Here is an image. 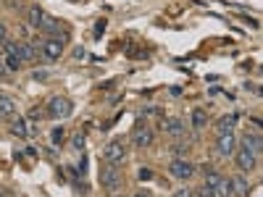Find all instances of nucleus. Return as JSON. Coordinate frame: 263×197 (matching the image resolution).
<instances>
[{
    "label": "nucleus",
    "instance_id": "nucleus-1",
    "mask_svg": "<svg viewBox=\"0 0 263 197\" xmlns=\"http://www.w3.org/2000/svg\"><path fill=\"white\" fill-rule=\"evenodd\" d=\"M234 163H237V168L242 174H250V171H256V168H258V155L250 153L248 147H237V150H234Z\"/></svg>",
    "mask_w": 263,
    "mask_h": 197
},
{
    "label": "nucleus",
    "instance_id": "nucleus-2",
    "mask_svg": "<svg viewBox=\"0 0 263 197\" xmlns=\"http://www.w3.org/2000/svg\"><path fill=\"white\" fill-rule=\"evenodd\" d=\"M48 113L53 118H69L74 113V102L69 98H58V95H55V98L48 100Z\"/></svg>",
    "mask_w": 263,
    "mask_h": 197
},
{
    "label": "nucleus",
    "instance_id": "nucleus-3",
    "mask_svg": "<svg viewBox=\"0 0 263 197\" xmlns=\"http://www.w3.org/2000/svg\"><path fill=\"white\" fill-rule=\"evenodd\" d=\"M63 42H66V37H50V40H42L40 42V48H42V58L45 61H58L61 58V53H63Z\"/></svg>",
    "mask_w": 263,
    "mask_h": 197
},
{
    "label": "nucleus",
    "instance_id": "nucleus-4",
    "mask_svg": "<svg viewBox=\"0 0 263 197\" xmlns=\"http://www.w3.org/2000/svg\"><path fill=\"white\" fill-rule=\"evenodd\" d=\"M127 158V145L121 142V139H114V142H108L106 150H103V161L106 163H121Z\"/></svg>",
    "mask_w": 263,
    "mask_h": 197
},
{
    "label": "nucleus",
    "instance_id": "nucleus-5",
    "mask_svg": "<svg viewBox=\"0 0 263 197\" xmlns=\"http://www.w3.org/2000/svg\"><path fill=\"white\" fill-rule=\"evenodd\" d=\"M168 171H171L174 179H179V182H187L190 176L195 174V166L187 161V158H174L171 163H168Z\"/></svg>",
    "mask_w": 263,
    "mask_h": 197
},
{
    "label": "nucleus",
    "instance_id": "nucleus-6",
    "mask_svg": "<svg viewBox=\"0 0 263 197\" xmlns=\"http://www.w3.org/2000/svg\"><path fill=\"white\" fill-rule=\"evenodd\" d=\"M100 184L106 187V190H119L121 187V171L114 163H106L100 168Z\"/></svg>",
    "mask_w": 263,
    "mask_h": 197
},
{
    "label": "nucleus",
    "instance_id": "nucleus-7",
    "mask_svg": "<svg viewBox=\"0 0 263 197\" xmlns=\"http://www.w3.org/2000/svg\"><path fill=\"white\" fill-rule=\"evenodd\" d=\"M153 139H155L153 129L145 126L142 121H139V124L134 126V131H132V142H134L137 147H150V145H153Z\"/></svg>",
    "mask_w": 263,
    "mask_h": 197
},
{
    "label": "nucleus",
    "instance_id": "nucleus-8",
    "mask_svg": "<svg viewBox=\"0 0 263 197\" xmlns=\"http://www.w3.org/2000/svg\"><path fill=\"white\" fill-rule=\"evenodd\" d=\"M216 150H219V155H234V150H237V137H234V131L219 134V139H216Z\"/></svg>",
    "mask_w": 263,
    "mask_h": 197
},
{
    "label": "nucleus",
    "instance_id": "nucleus-9",
    "mask_svg": "<svg viewBox=\"0 0 263 197\" xmlns=\"http://www.w3.org/2000/svg\"><path fill=\"white\" fill-rule=\"evenodd\" d=\"M229 184H232V197H248L250 195V184H248V179L242 174L240 176H232Z\"/></svg>",
    "mask_w": 263,
    "mask_h": 197
},
{
    "label": "nucleus",
    "instance_id": "nucleus-10",
    "mask_svg": "<svg viewBox=\"0 0 263 197\" xmlns=\"http://www.w3.org/2000/svg\"><path fill=\"white\" fill-rule=\"evenodd\" d=\"M13 116H16V100L0 95V118H13Z\"/></svg>",
    "mask_w": 263,
    "mask_h": 197
},
{
    "label": "nucleus",
    "instance_id": "nucleus-11",
    "mask_svg": "<svg viewBox=\"0 0 263 197\" xmlns=\"http://www.w3.org/2000/svg\"><path fill=\"white\" fill-rule=\"evenodd\" d=\"M161 126H163V131H166V134H171V137H179V134H184V121H182V118H166Z\"/></svg>",
    "mask_w": 263,
    "mask_h": 197
},
{
    "label": "nucleus",
    "instance_id": "nucleus-12",
    "mask_svg": "<svg viewBox=\"0 0 263 197\" xmlns=\"http://www.w3.org/2000/svg\"><path fill=\"white\" fill-rule=\"evenodd\" d=\"M242 147H248L250 153H261V137L258 131H245V139H242Z\"/></svg>",
    "mask_w": 263,
    "mask_h": 197
},
{
    "label": "nucleus",
    "instance_id": "nucleus-13",
    "mask_svg": "<svg viewBox=\"0 0 263 197\" xmlns=\"http://www.w3.org/2000/svg\"><path fill=\"white\" fill-rule=\"evenodd\" d=\"M11 134H16V137L29 134V118H13L11 121Z\"/></svg>",
    "mask_w": 263,
    "mask_h": 197
},
{
    "label": "nucleus",
    "instance_id": "nucleus-14",
    "mask_svg": "<svg viewBox=\"0 0 263 197\" xmlns=\"http://www.w3.org/2000/svg\"><path fill=\"white\" fill-rule=\"evenodd\" d=\"M18 58H21V63L34 61L37 58V48H34V45H29V42H18Z\"/></svg>",
    "mask_w": 263,
    "mask_h": 197
},
{
    "label": "nucleus",
    "instance_id": "nucleus-15",
    "mask_svg": "<svg viewBox=\"0 0 263 197\" xmlns=\"http://www.w3.org/2000/svg\"><path fill=\"white\" fill-rule=\"evenodd\" d=\"M234 126H237V118H234V116H221L219 121H216V131H219V134L234 131Z\"/></svg>",
    "mask_w": 263,
    "mask_h": 197
},
{
    "label": "nucleus",
    "instance_id": "nucleus-16",
    "mask_svg": "<svg viewBox=\"0 0 263 197\" xmlns=\"http://www.w3.org/2000/svg\"><path fill=\"white\" fill-rule=\"evenodd\" d=\"M190 121H192V126H195V129L205 126V121H208V113H205V108H195V110H192V116H190Z\"/></svg>",
    "mask_w": 263,
    "mask_h": 197
},
{
    "label": "nucleus",
    "instance_id": "nucleus-17",
    "mask_svg": "<svg viewBox=\"0 0 263 197\" xmlns=\"http://www.w3.org/2000/svg\"><path fill=\"white\" fill-rule=\"evenodd\" d=\"M213 192H216V197H232V184H229V179H224V176H221V182L213 187Z\"/></svg>",
    "mask_w": 263,
    "mask_h": 197
},
{
    "label": "nucleus",
    "instance_id": "nucleus-18",
    "mask_svg": "<svg viewBox=\"0 0 263 197\" xmlns=\"http://www.w3.org/2000/svg\"><path fill=\"white\" fill-rule=\"evenodd\" d=\"M37 29H42V32H58V21H55L53 16H48V13H45V16H42V21H40V26H37Z\"/></svg>",
    "mask_w": 263,
    "mask_h": 197
},
{
    "label": "nucleus",
    "instance_id": "nucleus-19",
    "mask_svg": "<svg viewBox=\"0 0 263 197\" xmlns=\"http://www.w3.org/2000/svg\"><path fill=\"white\" fill-rule=\"evenodd\" d=\"M42 16H45V11H42V8H29V24L34 26V29H37V26H40V21H42Z\"/></svg>",
    "mask_w": 263,
    "mask_h": 197
},
{
    "label": "nucleus",
    "instance_id": "nucleus-20",
    "mask_svg": "<svg viewBox=\"0 0 263 197\" xmlns=\"http://www.w3.org/2000/svg\"><path fill=\"white\" fill-rule=\"evenodd\" d=\"M203 174H205V184H208V187H216L221 182V174L213 171V168H208V171H203Z\"/></svg>",
    "mask_w": 263,
    "mask_h": 197
},
{
    "label": "nucleus",
    "instance_id": "nucleus-21",
    "mask_svg": "<svg viewBox=\"0 0 263 197\" xmlns=\"http://www.w3.org/2000/svg\"><path fill=\"white\" fill-rule=\"evenodd\" d=\"M3 63H5V69H8V71H18V69H21V61L13 58V55H5Z\"/></svg>",
    "mask_w": 263,
    "mask_h": 197
},
{
    "label": "nucleus",
    "instance_id": "nucleus-22",
    "mask_svg": "<svg viewBox=\"0 0 263 197\" xmlns=\"http://www.w3.org/2000/svg\"><path fill=\"white\" fill-rule=\"evenodd\" d=\"M32 79H34V82H48V79H50V71H45V69L32 71Z\"/></svg>",
    "mask_w": 263,
    "mask_h": 197
},
{
    "label": "nucleus",
    "instance_id": "nucleus-23",
    "mask_svg": "<svg viewBox=\"0 0 263 197\" xmlns=\"http://www.w3.org/2000/svg\"><path fill=\"white\" fill-rule=\"evenodd\" d=\"M50 139H53L55 145H61V139H63V129H61V126H58V129H53V131H50Z\"/></svg>",
    "mask_w": 263,
    "mask_h": 197
},
{
    "label": "nucleus",
    "instance_id": "nucleus-24",
    "mask_svg": "<svg viewBox=\"0 0 263 197\" xmlns=\"http://www.w3.org/2000/svg\"><path fill=\"white\" fill-rule=\"evenodd\" d=\"M200 197H216V192H213V187H208V184H203L200 187V192H197Z\"/></svg>",
    "mask_w": 263,
    "mask_h": 197
},
{
    "label": "nucleus",
    "instance_id": "nucleus-25",
    "mask_svg": "<svg viewBox=\"0 0 263 197\" xmlns=\"http://www.w3.org/2000/svg\"><path fill=\"white\" fill-rule=\"evenodd\" d=\"M103 32H106V18H100V21L95 24V40H100Z\"/></svg>",
    "mask_w": 263,
    "mask_h": 197
},
{
    "label": "nucleus",
    "instance_id": "nucleus-26",
    "mask_svg": "<svg viewBox=\"0 0 263 197\" xmlns=\"http://www.w3.org/2000/svg\"><path fill=\"white\" fill-rule=\"evenodd\" d=\"M74 58H77V61H82V58H87V50H84V48H82V45H79V48H74Z\"/></svg>",
    "mask_w": 263,
    "mask_h": 197
},
{
    "label": "nucleus",
    "instance_id": "nucleus-27",
    "mask_svg": "<svg viewBox=\"0 0 263 197\" xmlns=\"http://www.w3.org/2000/svg\"><path fill=\"white\" fill-rule=\"evenodd\" d=\"M71 145H74V150H82V147H84V137H82V134H77Z\"/></svg>",
    "mask_w": 263,
    "mask_h": 197
},
{
    "label": "nucleus",
    "instance_id": "nucleus-28",
    "mask_svg": "<svg viewBox=\"0 0 263 197\" xmlns=\"http://www.w3.org/2000/svg\"><path fill=\"white\" fill-rule=\"evenodd\" d=\"M174 153L179 155V158H182V155H187V145H184V147H182V145H174Z\"/></svg>",
    "mask_w": 263,
    "mask_h": 197
},
{
    "label": "nucleus",
    "instance_id": "nucleus-29",
    "mask_svg": "<svg viewBox=\"0 0 263 197\" xmlns=\"http://www.w3.org/2000/svg\"><path fill=\"white\" fill-rule=\"evenodd\" d=\"M174 197H192L190 190H179V192H174Z\"/></svg>",
    "mask_w": 263,
    "mask_h": 197
},
{
    "label": "nucleus",
    "instance_id": "nucleus-30",
    "mask_svg": "<svg viewBox=\"0 0 263 197\" xmlns=\"http://www.w3.org/2000/svg\"><path fill=\"white\" fill-rule=\"evenodd\" d=\"M5 34H8V29H5L3 24H0V42H5Z\"/></svg>",
    "mask_w": 263,
    "mask_h": 197
},
{
    "label": "nucleus",
    "instance_id": "nucleus-31",
    "mask_svg": "<svg viewBox=\"0 0 263 197\" xmlns=\"http://www.w3.org/2000/svg\"><path fill=\"white\" fill-rule=\"evenodd\" d=\"M150 176H153V174H150L147 168H142V171H139V179H150Z\"/></svg>",
    "mask_w": 263,
    "mask_h": 197
},
{
    "label": "nucleus",
    "instance_id": "nucleus-32",
    "mask_svg": "<svg viewBox=\"0 0 263 197\" xmlns=\"http://www.w3.org/2000/svg\"><path fill=\"white\" fill-rule=\"evenodd\" d=\"M8 74V69H5V63H3V58H0V77H5Z\"/></svg>",
    "mask_w": 263,
    "mask_h": 197
},
{
    "label": "nucleus",
    "instance_id": "nucleus-33",
    "mask_svg": "<svg viewBox=\"0 0 263 197\" xmlns=\"http://www.w3.org/2000/svg\"><path fill=\"white\" fill-rule=\"evenodd\" d=\"M134 197H150V195H145V192H137Z\"/></svg>",
    "mask_w": 263,
    "mask_h": 197
},
{
    "label": "nucleus",
    "instance_id": "nucleus-34",
    "mask_svg": "<svg viewBox=\"0 0 263 197\" xmlns=\"http://www.w3.org/2000/svg\"><path fill=\"white\" fill-rule=\"evenodd\" d=\"M0 197H3V192H0Z\"/></svg>",
    "mask_w": 263,
    "mask_h": 197
}]
</instances>
